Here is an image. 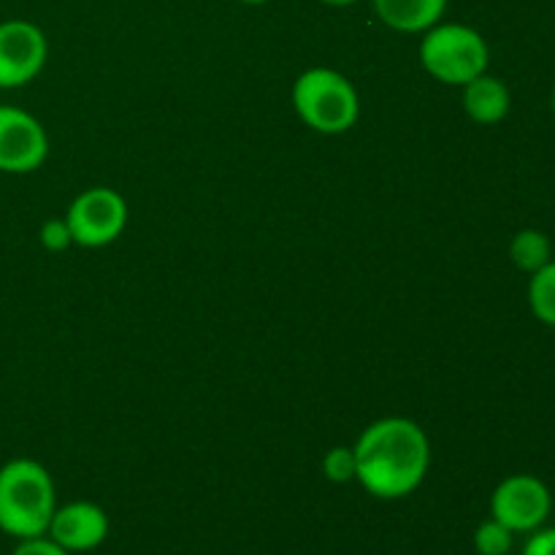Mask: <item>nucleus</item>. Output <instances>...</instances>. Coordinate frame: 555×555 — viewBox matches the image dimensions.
Here are the masks:
<instances>
[{
  "label": "nucleus",
  "instance_id": "1",
  "mask_svg": "<svg viewBox=\"0 0 555 555\" xmlns=\"http://www.w3.org/2000/svg\"><path fill=\"white\" fill-rule=\"evenodd\" d=\"M356 450V480L372 496L396 502L423 486L431 469L428 434L410 417H383L363 428Z\"/></svg>",
  "mask_w": 555,
  "mask_h": 555
},
{
  "label": "nucleus",
  "instance_id": "2",
  "mask_svg": "<svg viewBox=\"0 0 555 555\" xmlns=\"http://www.w3.org/2000/svg\"><path fill=\"white\" fill-rule=\"evenodd\" d=\"M57 509L52 475L33 459H14L0 466V531L14 540L47 534Z\"/></svg>",
  "mask_w": 555,
  "mask_h": 555
},
{
  "label": "nucleus",
  "instance_id": "3",
  "mask_svg": "<svg viewBox=\"0 0 555 555\" xmlns=\"http://www.w3.org/2000/svg\"><path fill=\"white\" fill-rule=\"evenodd\" d=\"M293 108L304 125L323 135L347 133L361 117L356 85L334 68H309L293 85Z\"/></svg>",
  "mask_w": 555,
  "mask_h": 555
},
{
  "label": "nucleus",
  "instance_id": "4",
  "mask_svg": "<svg viewBox=\"0 0 555 555\" xmlns=\"http://www.w3.org/2000/svg\"><path fill=\"white\" fill-rule=\"evenodd\" d=\"M421 65L437 81L464 87L488 70L491 49L480 30L461 22H437L421 38Z\"/></svg>",
  "mask_w": 555,
  "mask_h": 555
},
{
  "label": "nucleus",
  "instance_id": "5",
  "mask_svg": "<svg viewBox=\"0 0 555 555\" xmlns=\"http://www.w3.org/2000/svg\"><path fill=\"white\" fill-rule=\"evenodd\" d=\"M65 222L70 228L74 244L79 247H106L117 242L128 225V204L112 188H90L76 195L68 206Z\"/></svg>",
  "mask_w": 555,
  "mask_h": 555
},
{
  "label": "nucleus",
  "instance_id": "6",
  "mask_svg": "<svg viewBox=\"0 0 555 555\" xmlns=\"http://www.w3.org/2000/svg\"><path fill=\"white\" fill-rule=\"evenodd\" d=\"M551 509V488L534 475L507 477L499 482L491 496V518L507 526L513 534H531L542 529Z\"/></svg>",
  "mask_w": 555,
  "mask_h": 555
},
{
  "label": "nucleus",
  "instance_id": "7",
  "mask_svg": "<svg viewBox=\"0 0 555 555\" xmlns=\"http://www.w3.org/2000/svg\"><path fill=\"white\" fill-rule=\"evenodd\" d=\"M49 57L47 36L27 20L0 22V90H16L36 79Z\"/></svg>",
  "mask_w": 555,
  "mask_h": 555
},
{
  "label": "nucleus",
  "instance_id": "8",
  "mask_svg": "<svg viewBox=\"0 0 555 555\" xmlns=\"http://www.w3.org/2000/svg\"><path fill=\"white\" fill-rule=\"evenodd\" d=\"M49 155V135L30 112L0 106V173H33Z\"/></svg>",
  "mask_w": 555,
  "mask_h": 555
},
{
  "label": "nucleus",
  "instance_id": "9",
  "mask_svg": "<svg viewBox=\"0 0 555 555\" xmlns=\"http://www.w3.org/2000/svg\"><path fill=\"white\" fill-rule=\"evenodd\" d=\"M47 537L68 553H90L108 537V515L95 502H68L54 509Z\"/></svg>",
  "mask_w": 555,
  "mask_h": 555
},
{
  "label": "nucleus",
  "instance_id": "10",
  "mask_svg": "<svg viewBox=\"0 0 555 555\" xmlns=\"http://www.w3.org/2000/svg\"><path fill=\"white\" fill-rule=\"evenodd\" d=\"M374 14L396 33H426L442 22L448 0H372Z\"/></svg>",
  "mask_w": 555,
  "mask_h": 555
},
{
  "label": "nucleus",
  "instance_id": "11",
  "mask_svg": "<svg viewBox=\"0 0 555 555\" xmlns=\"http://www.w3.org/2000/svg\"><path fill=\"white\" fill-rule=\"evenodd\" d=\"M461 90H464V112L477 125L502 122L509 114V106H513L509 87L491 74H480Z\"/></svg>",
  "mask_w": 555,
  "mask_h": 555
},
{
  "label": "nucleus",
  "instance_id": "12",
  "mask_svg": "<svg viewBox=\"0 0 555 555\" xmlns=\"http://www.w3.org/2000/svg\"><path fill=\"white\" fill-rule=\"evenodd\" d=\"M509 258L526 274H534L542 266H547L553 260V244L537 228H526V231L515 233L513 244H509Z\"/></svg>",
  "mask_w": 555,
  "mask_h": 555
},
{
  "label": "nucleus",
  "instance_id": "13",
  "mask_svg": "<svg viewBox=\"0 0 555 555\" xmlns=\"http://www.w3.org/2000/svg\"><path fill=\"white\" fill-rule=\"evenodd\" d=\"M529 307L540 323L555 328V260L531 274Z\"/></svg>",
  "mask_w": 555,
  "mask_h": 555
},
{
  "label": "nucleus",
  "instance_id": "14",
  "mask_svg": "<svg viewBox=\"0 0 555 555\" xmlns=\"http://www.w3.org/2000/svg\"><path fill=\"white\" fill-rule=\"evenodd\" d=\"M515 545V534L496 518H488L475 531V551L480 555H509Z\"/></svg>",
  "mask_w": 555,
  "mask_h": 555
},
{
  "label": "nucleus",
  "instance_id": "15",
  "mask_svg": "<svg viewBox=\"0 0 555 555\" xmlns=\"http://www.w3.org/2000/svg\"><path fill=\"white\" fill-rule=\"evenodd\" d=\"M323 475L328 477L336 486H345V482H352L358 475L356 464V450L352 448H331L328 453L323 455Z\"/></svg>",
  "mask_w": 555,
  "mask_h": 555
},
{
  "label": "nucleus",
  "instance_id": "16",
  "mask_svg": "<svg viewBox=\"0 0 555 555\" xmlns=\"http://www.w3.org/2000/svg\"><path fill=\"white\" fill-rule=\"evenodd\" d=\"M38 238H41L43 249H49V253H63V249H68L74 244V236H70V228L65 222V217L63 220L52 217V220L43 222L41 231H38Z\"/></svg>",
  "mask_w": 555,
  "mask_h": 555
},
{
  "label": "nucleus",
  "instance_id": "17",
  "mask_svg": "<svg viewBox=\"0 0 555 555\" xmlns=\"http://www.w3.org/2000/svg\"><path fill=\"white\" fill-rule=\"evenodd\" d=\"M11 555H74V553L60 547L52 537L41 534V537H30V540H20V545L14 547V553Z\"/></svg>",
  "mask_w": 555,
  "mask_h": 555
},
{
  "label": "nucleus",
  "instance_id": "18",
  "mask_svg": "<svg viewBox=\"0 0 555 555\" xmlns=\"http://www.w3.org/2000/svg\"><path fill=\"white\" fill-rule=\"evenodd\" d=\"M524 555H555V529L531 531Z\"/></svg>",
  "mask_w": 555,
  "mask_h": 555
},
{
  "label": "nucleus",
  "instance_id": "19",
  "mask_svg": "<svg viewBox=\"0 0 555 555\" xmlns=\"http://www.w3.org/2000/svg\"><path fill=\"white\" fill-rule=\"evenodd\" d=\"M320 3L336 5V9H341V5H352V3H358V0H320Z\"/></svg>",
  "mask_w": 555,
  "mask_h": 555
},
{
  "label": "nucleus",
  "instance_id": "20",
  "mask_svg": "<svg viewBox=\"0 0 555 555\" xmlns=\"http://www.w3.org/2000/svg\"><path fill=\"white\" fill-rule=\"evenodd\" d=\"M242 3H247V5H263V3H269V0H242Z\"/></svg>",
  "mask_w": 555,
  "mask_h": 555
},
{
  "label": "nucleus",
  "instance_id": "21",
  "mask_svg": "<svg viewBox=\"0 0 555 555\" xmlns=\"http://www.w3.org/2000/svg\"><path fill=\"white\" fill-rule=\"evenodd\" d=\"M553 114H555V87H553Z\"/></svg>",
  "mask_w": 555,
  "mask_h": 555
}]
</instances>
